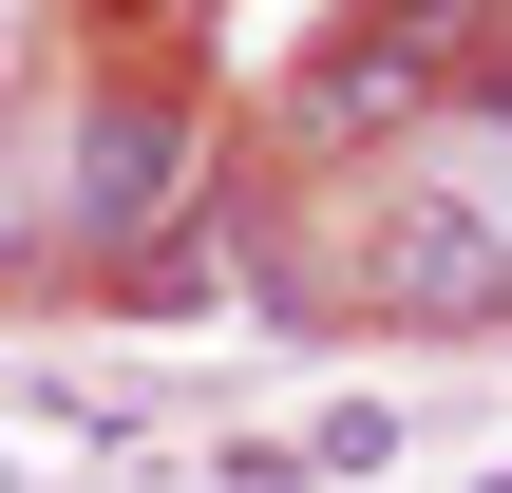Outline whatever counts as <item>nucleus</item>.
Instances as JSON below:
<instances>
[{
    "label": "nucleus",
    "mask_w": 512,
    "mask_h": 493,
    "mask_svg": "<svg viewBox=\"0 0 512 493\" xmlns=\"http://www.w3.org/2000/svg\"><path fill=\"white\" fill-rule=\"evenodd\" d=\"M475 493H512V456H494V475H475Z\"/></svg>",
    "instance_id": "423d86ee"
},
{
    "label": "nucleus",
    "mask_w": 512,
    "mask_h": 493,
    "mask_svg": "<svg viewBox=\"0 0 512 493\" xmlns=\"http://www.w3.org/2000/svg\"><path fill=\"white\" fill-rule=\"evenodd\" d=\"M285 456H304V475H380V456H399V399H323Z\"/></svg>",
    "instance_id": "20e7f679"
},
{
    "label": "nucleus",
    "mask_w": 512,
    "mask_h": 493,
    "mask_svg": "<svg viewBox=\"0 0 512 493\" xmlns=\"http://www.w3.org/2000/svg\"><path fill=\"white\" fill-rule=\"evenodd\" d=\"M57 171H76V190H57V228H76L95 266H133V247L171 228V190H190V114H171V95H95Z\"/></svg>",
    "instance_id": "f03ea898"
},
{
    "label": "nucleus",
    "mask_w": 512,
    "mask_h": 493,
    "mask_svg": "<svg viewBox=\"0 0 512 493\" xmlns=\"http://www.w3.org/2000/svg\"><path fill=\"white\" fill-rule=\"evenodd\" d=\"M418 95H437V57H399V38H342V57L304 76V114H323V133H361V114H418Z\"/></svg>",
    "instance_id": "7ed1b4c3"
},
{
    "label": "nucleus",
    "mask_w": 512,
    "mask_h": 493,
    "mask_svg": "<svg viewBox=\"0 0 512 493\" xmlns=\"http://www.w3.org/2000/svg\"><path fill=\"white\" fill-rule=\"evenodd\" d=\"M361 304L380 323H418V342H494L512 323V228L475 209V190H361Z\"/></svg>",
    "instance_id": "f257e3e1"
},
{
    "label": "nucleus",
    "mask_w": 512,
    "mask_h": 493,
    "mask_svg": "<svg viewBox=\"0 0 512 493\" xmlns=\"http://www.w3.org/2000/svg\"><path fill=\"white\" fill-rule=\"evenodd\" d=\"M209 493H323V475H304L285 437H228V456H209Z\"/></svg>",
    "instance_id": "39448f33"
}]
</instances>
